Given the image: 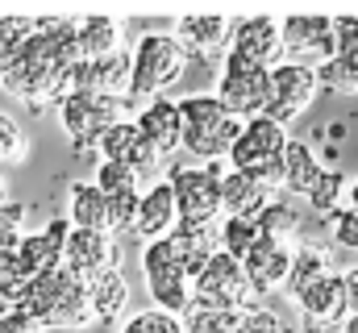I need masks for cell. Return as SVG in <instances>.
<instances>
[{
	"mask_svg": "<svg viewBox=\"0 0 358 333\" xmlns=\"http://www.w3.org/2000/svg\"><path fill=\"white\" fill-rule=\"evenodd\" d=\"M325 134H329V142H342V138H346V125H342V121H334Z\"/></svg>",
	"mask_w": 358,
	"mask_h": 333,
	"instance_id": "cell-46",
	"label": "cell"
},
{
	"mask_svg": "<svg viewBox=\"0 0 358 333\" xmlns=\"http://www.w3.org/2000/svg\"><path fill=\"white\" fill-rule=\"evenodd\" d=\"M263 238H267V234L259 229V221H242V217H225V221H221V250L234 254L238 262H246Z\"/></svg>",
	"mask_w": 358,
	"mask_h": 333,
	"instance_id": "cell-30",
	"label": "cell"
},
{
	"mask_svg": "<svg viewBox=\"0 0 358 333\" xmlns=\"http://www.w3.org/2000/svg\"><path fill=\"white\" fill-rule=\"evenodd\" d=\"M342 187H346V175H342L338 166H325L321 183H317L313 196H308V204H313V213H317L321 221H329L334 213H342Z\"/></svg>",
	"mask_w": 358,
	"mask_h": 333,
	"instance_id": "cell-31",
	"label": "cell"
},
{
	"mask_svg": "<svg viewBox=\"0 0 358 333\" xmlns=\"http://www.w3.org/2000/svg\"><path fill=\"white\" fill-rule=\"evenodd\" d=\"M21 313H29L42 330H88L96 325V309H92V292L88 283L59 267V271H46V275H34V283L25 288V296L17 300Z\"/></svg>",
	"mask_w": 358,
	"mask_h": 333,
	"instance_id": "cell-2",
	"label": "cell"
},
{
	"mask_svg": "<svg viewBox=\"0 0 358 333\" xmlns=\"http://www.w3.org/2000/svg\"><path fill=\"white\" fill-rule=\"evenodd\" d=\"M271 71L275 67H255V63H242V59H229L225 55V71L217 83V100L238 117V121H255L263 117L271 104Z\"/></svg>",
	"mask_w": 358,
	"mask_h": 333,
	"instance_id": "cell-10",
	"label": "cell"
},
{
	"mask_svg": "<svg viewBox=\"0 0 358 333\" xmlns=\"http://www.w3.org/2000/svg\"><path fill=\"white\" fill-rule=\"evenodd\" d=\"M125 108H129V100H108V96H92V92H71L59 104V121H63V134H67L71 150L76 155L100 150L104 134L125 121Z\"/></svg>",
	"mask_w": 358,
	"mask_h": 333,
	"instance_id": "cell-7",
	"label": "cell"
},
{
	"mask_svg": "<svg viewBox=\"0 0 358 333\" xmlns=\"http://www.w3.org/2000/svg\"><path fill=\"white\" fill-rule=\"evenodd\" d=\"M321 175H325V166L317 159V150L313 146H304V142H292L287 146V175H283V187L292 192V196H313V187L321 183Z\"/></svg>",
	"mask_w": 358,
	"mask_h": 333,
	"instance_id": "cell-26",
	"label": "cell"
},
{
	"mask_svg": "<svg viewBox=\"0 0 358 333\" xmlns=\"http://www.w3.org/2000/svg\"><path fill=\"white\" fill-rule=\"evenodd\" d=\"M71 92H92V96H108V100H129L134 96V55L117 50V55H104V59H84L71 71Z\"/></svg>",
	"mask_w": 358,
	"mask_h": 333,
	"instance_id": "cell-14",
	"label": "cell"
},
{
	"mask_svg": "<svg viewBox=\"0 0 358 333\" xmlns=\"http://www.w3.org/2000/svg\"><path fill=\"white\" fill-rule=\"evenodd\" d=\"M279 50H283V21H275L267 13L238 17L234 42H229V59H242V63H255V67H275Z\"/></svg>",
	"mask_w": 358,
	"mask_h": 333,
	"instance_id": "cell-15",
	"label": "cell"
},
{
	"mask_svg": "<svg viewBox=\"0 0 358 333\" xmlns=\"http://www.w3.org/2000/svg\"><path fill=\"white\" fill-rule=\"evenodd\" d=\"M334 42L338 55H358V17H334Z\"/></svg>",
	"mask_w": 358,
	"mask_h": 333,
	"instance_id": "cell-43",
	"label": "cell"
},
{
	"mask_svg": "<svg viewBox=\"0 0 358 333\" xmlns=\"http://www.w3.org/2000/svg\"><path fill=\"white\" fill-rule=\"evenodd\" d=\"M325 87H321V76H317V67H304V63H279L275 71H271V104L263 117L271 121H279L283 129L321 96Z\"/></svg>",
	"mask_w": 358,
	"mask_h": 333,
	"instance_id": "cell-12",
	"label": "cell"
},
{
	"mask_svg": "<svg viewBox=\"0 0 358 333\" xmlns=\"http://www.w3.org/2000/svg\"><path fill=\"white\" fill-rule=\"evenodd\" d=\"M287 146H292V138H287V129L279 121L255 117V121H246L238 146L229 150V166L259 179V183H267L275 192L283 183V175H287Z\"/></svg>",
	"mask_w": 358,
	"mask_h": 333,
	"instance_id": "cell-4",
	"label": "cell"
},
{
	"mask_svg": "<svg viewBox=\"0 0 358 333\" xmlns=\"http://www.w3.org/2000/svg\"><path fill=\"white\" fill-rule=\"evenodd\" d=\"M283 55H287V63H304V67H325L329 59H338L334 17H325V13L283 17Z\"/></svg>",
	"mask_w": 358,
	"mask_h": 333,
	"instance_id": "cell-11",
	"label": "cell"
},
{
	"mask_svg": "<svg viewBox=\"0 0 358 333\" xmlns=\"http://www.w3.org/2000/svg\"><path fill=\"white\" fill-rule=\"evenodd\" d=\"M138 129L146 134V142H150L159 155L179 150V146H183V113H179V100L159 96V100L142 104V113H138Z\"/></svg>",
	"mask_w": 358,
	"mask_h": 333,
	"instance_id": "cell-21",
	"label": "cell"
},
{
	"mask_svg": "<svg viewBox=\"0 0 358 333\" xmlns=\"http://www.w3.org/2000/svg\"><path fill=\"white\" fill-rule=\"evenodd\" d=\"M0 333H46V330H42V325H38V321H34L29 313L13 309V313H8V317L0 321Z\"/></svg>",
	"mask_w": 358,
	"mask_h": 333,
	"instance_id": "cell-44",
	"label": "cell"
},
{
	"mask_svg": "<svg viewBox=\"0 0 358 333\" xmlns=\"http://www.w3.org/2000/svg\"><path fill=\"white\" fill-rule=\"evenodd\" d=\"M159 150L146 142V134L138 129V121H121V125H113L108 134H104V142H100V163H125L134 166L138 175H150L155 166H159Z\"/></svg>",
	"mask_w": 358,
	"mask_h": 333,
	"instance_id": "cell-16",
	"label": "cell"
},
{
	"mask_svg": "<svg viewBox=\"0 0 358 333\" xmlns=\"http://www.w3.org/2000/svg\"><path fill=\"white\" fill-rule=\"evenodd\" d=\"M292 262H296V250H287V242H279V238H263L255 246V254L242 267H246V279H250V288H255L259 300L271 296L275 288H287Z\"/></svg>",
	"mask_w": 358,
	"mask_h": 333,
	"instance_id": "cell-17",
	"label": "cell"
},
{
	"mask_svg": "<svg viewBox=\"0 0 358 333\" xmlns=\"http://www.w3.org/2000/svg\"><path fill=\"white\" fill-rule=\"evenodd\" d=\"M234 25H238V17H208V13H196V17H179L176 34H179V42L187 46V55H217V50L229 55Z\"/></svg>",
	"mask_w": 358,
	"mask_h": 333,
	"instance_id": "cell-20",
	"label": "cell"
},
{
	"mask_svg": "<svg viewBox=\"0 0 358 333\" xmlns=\"http://www.w3.org/2000/svg\"><path fill=\"white\" fill-rule=\"evenodd\" d=\"M187 71V46L176 34H142L134 46V96L129 100H159Z\"/></svg>",
	"mask_w": 358,
	"mask_h": 333,
	"instance_id": "cell-5",
	"label": "cell"
},
{
	"mask_svg": "<svg viewBox=\"0 0 358 333\" xmlns=\"http://www.w3.org/2000/svg\"><path fill=\"white\" fill-rule=\"evenodd\" d=\"M238 333H292L287 325H283V317L279 313H271V309H250V313H242V325H238Z\"/></svg>",
	"mask_w": 358,
	"mask_h": 333,
	"instance_id": "cell-41",
	"label": "cell"
},
{
	"mask_svg": "<svg viewBox=\"0 0 358 333\" xmlns=\"http://www.w3.org/2000/svg\"><path fill=\"white\" fill-rule=\"evenodd\" d=\"M142 279H146V292H150L155 309L176 313V317H183L192 309V275L183 271L171 238H159V242L142 246Z\"/></svg>",
	"mask_w": 358,
	"mask_h": 333,
	"instance_id": "cell-9",
	"label": "cell"
},
{
	"mask_svg": "<svg viewBox=\"0 0 358 333\" xmlns=\"http://www.w3.org/2000/svg\"><path fill=\"white\" fill-rule=\"evenodd\" d=\"M179 113H183V150L204 159V163H221L229 159V150L238 146L246 121H238L217 96L208 92H196V96H183L179 100Z\"/></svg>",
	"mask_w": 358,
	"mask_h": 333,
	"instance_id": "cell-3",
	"label": "cell"
},
{
	"mask_svg": "<svg viewBox=\"0 0 358 333\" xmlns=\"http://www.w3.org/2000/svg\"><path fill=\"white\" fill-rule=\"evenodd\" d=\"M67 238H71V221L67 217H55V221H46L38 234H25L21 238V262L34 271V275H46V271H59L63 267V258H67Z\"/></svg>",
	"mask_w": 358,
	"mask_h": 333,
	"instance_id": "cell-18",
	"label": "cell"
},
{
	"mask_svg": "<svg viewBox=\"0 0 358 333\" xmlns=\"http://www.w3.org/2000/svg\"><path fill=\"white\" fill-rule=\"evenodd\" d=\"M142 196L146 192H129V196H108V234H138V217H142Z\"/></svg>",
	"mask_w": 358,
	"mask_h": 333,
	"instance_id": "cell-34",
	"label": "cell"
},
{
	"mask_svg": "<svg viewBox=\"0 0 358 333\" xmlns=\"http://www.w3.org/2000/svg\"><path fill=\"white\" fill-rule=\"evenodd\" d=\"M8 204V183H4V175H0V208Z\"/></svg>",
	"mask_w": 358,
	"mask_h": 333,
	"instance_id": "cell-47",
	"label": "cell"
},
{
	"mask_svg": "<svg viewBox=\"0 0 358 333\" xmlns=\"http://www.w3.org/2000/svg\"><path fill=\"white\" fill-rule=\"evenodd\" d=\"M350 208H355V213H358V179H355V183H350Z\"/></svg>",
	"mask_w": 358,
	"mask_h": 333,
	"instance_id": "cell-48",
	"label": "cell"
},
{
	"mask_svg": "<svg viewBox=\"0 0 358 333\" xmlns=\"http://www.w3.org/2000/svg\"><path fill=\"white\" fill-rule=\"evenodd\" d=\"M329 229H334V242L346 250H358V213L355 208H342L329 217Z\"/></svg>",
	"mask_w": 358,
	"mask_h": 333,
	"instance_id": "cell-42",
	"label": "cell"
},
{
	"mask_svg": "<svg viewBox=\"0 0 358 333\" xmlns=\"http://www.w3.org/2000/svg\"><path fill=\"white\" fill-rule=\"evenodd\" d=\"M21 221H25V204L21 200H8L0 208V254H13V250L21 246V238H25Z\"/></svg>",
	"mask_w": 358,
	"mask_h": 333,
	"instance_id": "cell-40",
	"label": "cell"
},
{
	"mask_svg": "<svg viewBox=\"0 0 358 333\" xmlns=\"http://www.w3.org/2000/svg\"><path fill=\"white\" fill-rule=\"evenodd\" d=\"M34 283V271L21 262V254L13 250V254H0V296L17 309V300L25 296V288Z\"/></svg>",
	"mask_w": 358,
	"mask_h": 333,
	"instance_id": "cell-33",
	"label": "cell"
},
{
	"mask_svg": "<svg viewBox=\"0 0 358 333\" xmlns=\"http://www.w3.org/2000/svg\"><path fill=\"white\" fill-rule=\"evenodd\" d=\"M171 246H176L183 271L192 275V283L204 275V267L221 254V225H192V221H179L176 234H171Z\"/></svg>",
	"mask_w": 358,
	"mask_h": 333,
	"instance_id": "cell-19",
	"label": "cell"
},
{
	"mask_svg": "<svg viewBox=\"0 0 358 333\" xmlns=\"http://www.w3.org/2000/svg\"><path fill=\"white\" fill-rule=\"evenodd\" d=\"M242 313H213V309H187L183 330L187 333H238Z\"/></svg>",
	"mask_w": 358,
	"mask_h": 333,
	"instance_id": "cell-36",
	"label": "cell"
},
{
	"mask_svg": "<svg viewBox=\"0 0 358 333\" xmlns=\"http://www.w3.org/2000/svg\"><path fill=\"white\" fill-rule=\"evenodd\" d=\"M179 225V204H176V192L171 183H155L146 187L142 196V217H138V238L142 242H159V238H171Z\"/></svg>",
	"mask_w": 358,
	"mask_h": 333,
	"instance_id": "cell-22",
	"label": "cell"
},
{
	"mask_svg": "<svg viewBox=\"0 0 358 333\" xmlns=\"http://www.w3.org/2000/svg\"><path fill=\"white\" fill-rule=\"evenodd\" d=\"M38 34V17H8V13H0V80L13 71V63L21 59V50H25V42Z\"/></svg>",
	"mask_w": 358,
	"mask_h": 333,
	"instance_id": "cell-28",
	"label": "cell"
},
{
	"mask_svg": "<svg viewBox=\"0 0 358 333\" xmlns=\"http://www.w3.org/2000/svg\"><path fill=\"white\" fill-rule=\"evenodd\" d=\"M88 292H92L96 321H117V317L125 313V304H129V283H125V275H121V271H108V275L92 279Z\"/></svg>",
	"mask_w": 358,
	"mask_h": 333,
	"instance_id": "cell-27",
	"label": "cell"
},
{
	"mask_svg": "<svg viewBox=\"0 0 358 333\" xmlns=\"http://www.w3.org/2000/svg\"><path fill=\"white\" fill-rule=\"evenodd\" d=\"M84 63L80 21L76 17H38V34L25 42L13 71L0 87L21 100L29 113H46L50 104H63L71 92V71Z\"/></svg>",
	"mask_w": 358,
	"mask_h": 333,
	"instance_id": "cell-1",
	"label": "cell"
},
{
	"mask_svg": "<svg viewBox=\"0 0 358 333\" xmlns=\"http://www.w3.org/2000/svg\"><path fill=\"white\" fill-rule=\"evenodd\" d=\"M317 76H321V87L329 92H358V55L329 59L325 67H317Z\"/></svg>",
	"mask_w": 358,
	"mask_h": 333,
	"instance_id": "cell-37",
	"label": "cell"
},
{
	"mask_svg": "<svg viewBox=\"0 0 358 333\" xmlns=\"http://www.w3.org/2000/svg\"><path fill=\"white\" fill-rule=\"evenodd\" d=\"M346 309H350V317H358V267L346 271Z\"/></svg>",
	"mask_w": 358,
	"mask_h": 333,
	"instance_id": "cell-45",
	"label": "cell"
},
{
	"mask_svg": "<svg viewBox=\"0 0 358 333\" xmlns=\"http://www.w3.org/2000/svg\"><path fill=\"white\" fill-rule=\"evenodd\" d=\"M325 275H334V262H329V250L317 246V242H300L296 246V262H292V275H287V296L300 300L308 288H317Z\"/></svg>",
	"mask_w": 358,
	"mask_h": 333,
	"instance_id": "cell-25",
	"label": "cell"
},
{
	"mask_svg": "<svg viewBox=\"0 0 358 333\" xmlns=\"http://www.w3.org/2000/svg\"><path fill=\"white\" fill-rule=\"evenodd\" d=\"M8 313H13V304H8V300H4V296H0V321H4V317H8Z\"/></svg>",
	"mask_w": 358,
	"mask_h": 333,
	"instance_id": "cell-49",
	"label": "cell"
},
{
	"mask_svg": "<svg viewBox=\"0 0 358 333\" xmlns=\"http://www.w3.org/2000/svg\"><path fill=\"white\" fill-rule=\"evenodd\" d=\"M192 309H213V313H250L259 309V296L246 279V267L234 254H217L204 275L192 283Z\"/></svg>",
	"mask_w": 358,
	"mask_h": 333,
	"instance_id": "cell-8",
	"label": "cell"
},
{
	"mask_svg": "<svg viewBox=\"0 0 358 333\" xmlns=\"http://www.w3.org/2000/svg\"><path fill=\"white\" fill-rule=\"evenodd\" d=\"M221 196H225V217H242V221H259L263 208L275 200V192H271L267 183H259V179L234 171V166H229V175H225Z\"/></svg>",
	"mask_w": 358,
	"mask_h": 333,
	"instance_id": "cell-23",
	"label": "cell"
},
{
	"mask_svg": "<svg viewBox=\"0 0 358 333\" xmlns=\"http://www.w3.org/2000/svg\"><path fill=\"white\" fill-rule=\"evenodd\" d=\"M259 229H263L267 238H279V242L296 238V229H300V208H296L292 200H271L267 208H263V217H259Z\"/></svg>",
	"mask_w": 358,
	"mask_h": 333,
	"instance_id": "cell-32",
	"label": "cell"
},
{
	"mask_svg": "<svg viewBox=\"0 0 358 333\" xmlns=\"http://www.w3.org/2000/svg\"><path fill=\"white\" fill-rule=\"evenodd\" d=\"M80 42L84 59H104L121 50V21L113 17H80Z\"/></svg>",
	"mask_w": 358,
	"mask_h": 333,
	"instance_id": "cell-29",
	"label": "cell"
},
{
	"mask_svg": "<svg viewBox=\"0 0 358 333\" xmlns=\"http://www.w3.org/2000/svg\"><path fill=\"white\" fill-rule=\"evenodd\" d=\"M25 155H29V142H25L21 125H17L13 117H4V113H0V166L25 163Z\"/></svg>",
	"mask_w": 358,
	"mask_h": 333,
	"instance_id": "cell-39",
	"label": "cell"
},
{
	"mask_svg": "<svg viewBox=\"0 0 358 333\" xmlns=\"http://www.w3.org/2000/svg\"><path fill=\"white\" fill-rule=\"evenodd\" d=\"M67 221L76 229H108V196L96 179H76L67 187Z\"/></svg>",
	"mask_w": 358,
	"mask_h": 333,
	"instance_id": "cell-24",
	"label": "cell"
},
{
	"mask_svg": "<svg viewBox=\"0 0 358 333\" xmlns=\"http://www.w3.org/2000/svg\"><path fill=\"white\" fill-rule=\"evenodd\" d=\"M121 333H187V330H183V317H176V313L146 309V313H134Z\"/></svg>",
	"mask_w": 358,
	"mask_h": 333,
	"instance_id": "cell-38",
	"label": "cell"
},
{
	"mask_svg": "<svg viewBox=\"0 0 358 333\" xmlns=\"http://www.w3.org/2000/svg\"><path fill=\"white\" fill-rule=\"evenodd\" d=\"M96 187L104 196H129V192H142V175L125 163H100L96 166Z\"/></svg>",
	"mask_w": 358,
	"mask_h": 333,
	"instance_id": "cell-35",
	"label": "cell"
},
{
	"mask_svg": "<svg viewBox=\"0 0 358 333\" xmlns=\"http://www.w3.org/2000/svg\"><path fill=\"white\" fill-rule=\"evenodd\" d=\"M225 175L229 166L221 163H204V166H171L167 183L176 192L179 204V221H192V225H217V217L225 213Z\"/></svg>",
	"mask_w": 358,
	"mask_h": 333,
	"instance_id": "cell-6",
	"label": "cell"
},
{
	"mask_svg": "<svg viewBox=\"0 0 358 333\" xmlns=\"http://www.w3.org/2000/svg\"><path fill=\"white\" fill-rule=\"evenodd\" d=\"M63 267L76 271L84 283H92V279H100V275H108V271H121V242H117L108 229H76V225H71Z\"/></svg>",
	"mask_w": 358,
	"mask_h": 333,
	"instance_id": "cell-13",
	"label": "cell"
}]
</instances>
